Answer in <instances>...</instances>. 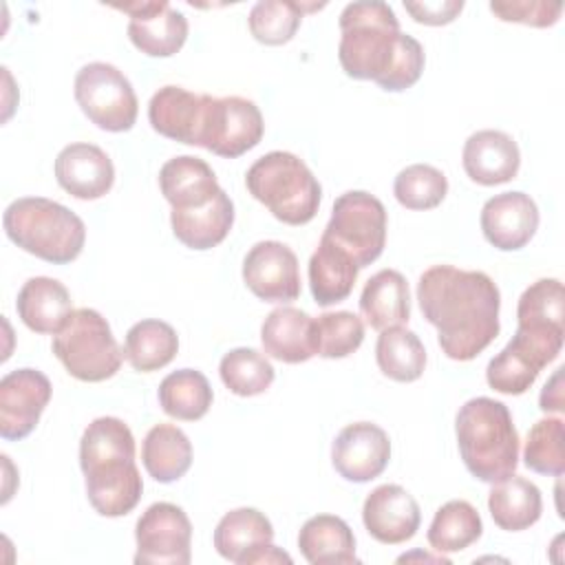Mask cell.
I'll list each match as a JSON object with an SVG mask.
<instances>
[{
	"label": "cell",
	"instance_id": "obj_1",
	"mask_svg": "<svg viewBox=\"0 0 565 565\" xmlns=\"http://www.w3.org/2000/svg\"><path fill=\"white\" fill-rule=\"evenodd\" d=\"M417 302L450 360H475L499 335L501 294L486 271L433 265L419 276Z\"/></svg>",
	"mask_w": 565,
	"mask_h": 565
},
{
	"label": "cell",
	"instance_id": "obj_2",
	"mask_svg": "<svg viewBox=\"0 0 565 565\" xmlns=\"http://www.w3.org/2000/svg\"><path fill=\"white\" fill-rule=\"evenodd\" d=\"M338 60L353 79H371L388 93L411 88L424 71V46L402 33L386 2H351L340 13Z\"/></svg>",
	"mask_w": 565,
	"mask_h": 565
},
{
	"label": "cell",
	"instance_id": "obj_3",
	"mask_svg": "<svg viewBox=\"0 0 565 565\" xmlns=\"http://www.w3.org/2000/svg\"><path fill=\"white\" fill-rule=\"evenodd\" d=\"M86 497L102 516H124L141 499L143 481L135 463L132 430L119 417L93 419L79 439Z\"/></svg>",
	"mask_w": 565,
	"mask_h": 565
},
{
	"label": "cell",
	"instance_id": "obj_4",
	"mask_svg": "<svg viewBox=\"0 0 565 565\" xmlns=\"http://www.w3.org/2000/svg\"><path fill=\"white\" fill-rule=\"evenodd\" d=\"M455 435L463 466L483 481L497 483L519 466V433L510 408L492 397L468 399L455 417Z\"/></svg>",
	"mask_w": 565,
	"mask_h": 565
},
{
	"label": "cell",
	"instance_id": "obj_5",
	"mask_svg": "<svg viewBox=\"0 0 565 565\" xmlns=\"http://www.w3.org/2000/svg\"><path fill=\"white\" fill-rule=\"evenodd\" d=\"M2 227L20 249L53 265L75 260L86 241L84 221L66 205L44 196H22L9 203Z\"/></svg>",
	"mask_w": 565,
	"mask_h": 565
},
{
	"label": "cell",
	"instance_id": "obj_6",
	"mask_svg": "<svg viewBox=\"0 0 565 565\" xmlns=\"http://www.w3.org/2000/svg\"><path fill=\"white\" fill-rule=\"evenodd\" d=\"M245 185L274 218L287 225L309 223L322 199V188L309 166L285 150H271L256 159L245 174Z\"/></svg>",
	"mask_w": 565,
	"mask_h": 565
},
{
	"label": "cell",
	"instance_id": "obj_7",
	"mask_svg": "<svg viewBox=\"0 0 565 565\" xmlns=\"http://www.w3.org/2000/svg\"><path fill=\"white\" fill-rule=\"evenodd\" d=\"M55 358L79 382H104L113 377L124 360L108 320L88 307L73 309L51 344Z\"/></svg>",
	"mask_w": 565,
	"mask_h": 565
},
{
	"label": "cell",
	"instance_id": "obj_8",
	"mask_svg": "<svg viewBox=\"0 0 565 565\" xmlns=\"http://www.w3.org/2000/svg\"><path fill=\"white\" fill-rule=\"evenodd\" d=\"M82 113L102 130L126 132L137 121L139 102L130 79L108 62L82 66L73 84Z\"/></svg>",
	"mask_w": 565,
	"mask_h": 565
},
{
	"label": "cell",
	"instance_id": "obj_9",
	"mask_svg": "<svg viewBox=\"0 0 565 565\" xmlns=\"http://www.w3.org/2000/svg\"><path fill=\"white\" fill-rule=\"evenodd\" d=\"M322 234L347 249L360 269L369 267L386 245L384 203L364 190H349L333 201L331 218Z\"/></svg>",
	"mask_w": 565,
	"mask_h": 565
},
{
	"label": "cell",
	"instance_id": "obj_10",
	"mask_svg": "<svg viewBox=\"0 0 565 565\" xmlns=\"http://www.w3.org/2000/svg\"><path fill=\"white\" fill-rule=\"evenodd\" d=\"M265 121L258 106L238 95L212 97L203 93L196 146L212 154L236 159L256 148L263 139Z\"/></svg>",
	"mask_w": 565,
	"mask_h": 565
},
{
	"label": "cell",
	"instance_id": "obj_11",
	"mask_svg": "<svg viewBox=\"0 0 565 565\" xmlns=\"http://www.w3.org/2000/svg\"><path fill=\"white\" fill-rule=\"evenodd\" d=\"M135 563L188 565L192 558V523L183 508L159 501L148 505L135 525Z\"/></svg>",
	"mask_w": 565,
	"mask_h": 565
},
{
	"label": "cell",
	"instance_id": "obj_12",
	"mask_svg": "<svg viewBox=\"0 0 565 565\" xmlns=\"http://www.w3.org/2000/svg\"><path fill=\"white\" fill-rule=\"evenodd\" d=\"M271 521L256 508H236L221 516L214 530L216 552L236 565L291 563V556L271 545Z\"/></svg>",
	"mask_w": 565,
	"mask_h": 565
},
{
	"label": "cell",
	"instance_id": "obj_13",
	"mask_svg": "<svg viewBox=\"0 0 565 565\" xmlns=\"http://www.w3.org/2000/svg\"><path fill=\"white\" fill-rule=\"evenodd\" d=\"M51 380L38 369H15L0 380V437L24 439L51 402Z\"/></svg>",
	"mask_w": 565,
	"mask_h": 565
},
{
	"label": "cell",
	"instance_id": "obj_14",
	"mask_svg": "<svg viewBox=\"0 0 565 565\" xmlns=\"http://www.w3.org/2000/svg\"><path fill=\"white\" fill-rule=\"evenodd\" d=\"M243 280L265 302H291L300 296L298 256L280 241H260L243 258Z\"/></svg>",
	"mask_w": 565,
	"mask_h": 565
},
{
	"label": "cell",
	"instance_id": "obj_15",
	"mask_svg": "<svg viewBox=\"0 0 565 565\" xmlns=\"http://www.w3.org/2000/svg\"><path fill=\"white\" fill-rule=\"evenodd\" d=\"M391 459V439L384 428L371 422L344 426L331 444V463L335 472L353 483H366L380 477Z\"/></svg>",
	"mask_w": 565,
	"mask_h": 565
},
{
	"label": "cell",
	"instance_id": "obj_16",
	"mask_svg": "<svg viewBox=\"0 0 565 565\" xmlns=\"http://www.w3.org/2000/svg\"><path fill=\"white\" fill-rule=\"evenodd\" d=\"M130 15L128 38L143 55L170 57L181 51L188 40V20L166 0L110 4Z\"/></svg>",
	"mask_w": 565,
	"mask_h": 565
},
{
	"label": "cell",
	"instance_id": "obj_17",
	"mask_svg": "<svg viewBox=\"0 0 565 565\" xmlns=\"http://www.w3.org/2000/svg\"><path fill=\"white\" fill-rule=\"evenodd\" d=\"M362 523L375 541L399 545L415 536L422 523V512L413 494L402 486L382 483L364 499Z\"/></svg>",
	"mask_w": 565,
	"mask_h": 565
},
{
	"label": "cell",
	"instance_id": "obj_18",
	"mask_svg": "<svg viewBox=\"0 0 565 565\" xmlns=\"http://www.w3.org/2000/svg\"><path fill=\"white\" fill-rule=\"evenodd\" d=\"M481 232L501 252H516L530 243L539 227V207L525 192H501L481 207Z\"/></svg>",
	"mask_w": 565,
	"mask_h": 565
},
{
	"label": "cell",
	"instance_id": "obj_19",
	"mask_svg": "<svg viewBox=\"0 0 565 565\" xmlns=\"http://www.w3.org/2000/svg\"><path fill=\"white\" fill-rule=\"evenodd\" d=\"M55 179L71 196L95 201L110 192L115 183V166L95 143H68L55 159Z\"/></svg>",
	"mask_w": 565,
	"mask_h": 565
},
{
	"label": "cell",
	"instance_id": "obj_20",
	"mask_svg": "<svg viewBox=\"0 0 565 565\" xmlns=\"http://www.w3.org/2000/svg\"><path fill=\"white\" fill-rule=\"evenodd\" d=\"M516 331L552 349H563L565 296L558 278H539L521 294L516 305Z\"/></svg>",
	"mask_w": 565,
	"mask_h": 565
},
{
	"label": "cell",
	"instance_id": "obj_21",
	"mask_svg": "<svg viewBox=\"0 0 565 565\" xmlns=\"http://www.w3.org/2000/svg\"><path fill=\"white\" fill-rule=\"evenodd\" d=\"M461 166L466 174L479 185H501L516 177L521 166V152L516 141L501 130L472 132L461 152Z\"/></svg>",
	"mask_w": 565,
	"mask_h": 565
},
{
	"label": "cell",
	"instance_id": "obj_22",
	"mask_svg": "<svg viewBox=\"0 0 565 565\" xmlns=\"http://www.w3.org/2000/svg\"><path fill=\"white\" fill-rule=\"evenodd\" d=\"M550 362H554V358L547 351L516 331L512 340L488 362L486 380L497 393L523 395Z\"/></svg>",
	"mask_w": 565,
	"mask_h": 565
},
{
	"label": "cell",
	"instance_id": "obj_23",
	"mask_svg": "<svg viewBox=\"0 0 565 565\" xmlns=\"http://www.w3.org/2000/svg\"><path fill=\"white\" fill-rule=\"evenodd\" d=\"M263 351L280 362L300 364L318 355L313 318L296 307L269 311L260 327Z\"/></svg>",
	"mask_w": 565,
	"mask_h": 565
},
{
	"label": "cell",
	"instance_id": "obj_24",
	"mask_svg": "<svg viewBox=\"0 0 565 565\" xmlns=\"http://www.w3.org/2000/svg\"><path fill=\"white\" fill-rule=\"evenodd\" d=\"M159 188L172 210L203 207L223 190L214 170L194 154L168 159L159 170Z\"/></svg>",
	"mask_w": 565,
	"mask_h": 565
},
{
	"label": "cell",
	"instance_id": "obj_25",
	"mask_svg": "<svg viewBox=\"0 0 565 565\" xmlns=\"http://www.w3.org/2000/svg\"><path fill=\"white\" fill-rule=\"evenodd\" d=\"M203 110V95L183 86H161L148 104V121L154 132L179 143L196 146L199 121Z\"/></svg>",
	"mask_w": 565,
	"mask_h": 565
},
{
	"label": "cell",
	"instance_id": "obj_26",
	"mask_svg": "<svg viewBox=\"0 0 565 565\" xmlns=\"http://www.w3.org/2000/svg\"><path fill=\"white\" fill-rule=\"evenodd\" d=\"M307 271L313 300L320 307H329L349 298L355 287L360 267L347 249L322 234L316 252L309 258Z\"/></svg>",
	"mask_w": 565,
	"mask_h": 565
},
{
	"label": "cell",
	"instance_id": "obj_27",
	"mask_svg": "<svg viewBox=\"0 0 565 565\" xmlns=\"http://www.w3.org/2000/svg\"><path fill=\"white\" fill-rule=\"evenodd\" d=\"M15 311L31 331L57 333L73 313V300L60 280L35 276L20 287Z\"/></svg>",
	"mask_w": 565,
	"mask_h": 565
},
{
	"label": "cell",
	"instance_id": "obj_28",
	"mask_svg": "<svg viewBox=\"0 0 565 565\" xmlns=\"http://www.w3.org/2000/svg\"><path fill=\"white\" fill-rule=\"evenodd\" d=\"M170 225L185 247L190 249H212L225 241L234 225V203L221 190L207 205L194 210H172Z\"/></svg>",
	"mask_w": 565,
	"mask_h": 565
},
{
	"label": "cell",
	"instance_id": "obj_29",
	"mask_svg": "<svg viewBox=\"0 0 565 565\" xmlns=\"http://www.w3.org/2000/svg\"><path fill=\"white\" fill-rule=\"evenodd\" d=\"M362 318L377 331L404 327L411 318L408 282L397 269H380L373 274L360 296Z\"/></svg>",
	"mask_w": 565,
	"mask_h": 565
},
{
	"label": "cell",
	"instance_id": "obj_30",
	"mask_svg": "<svg viewBox=\"0 0 565 565\" xmlns=\"http://www.w3.org/2000/svg\"><path fill=\"white\" fill-rule=\"evenodd\" d=\"M298 547L311 565L358 563L355 536L349 523L335 514H316L298 532Z\"/></svg>",
	"mask_w": 565,
	"mask_h": 565
},
{
	"label": "cell",
	"instance_id": "obj_31",
	"mask_svg": "<svg viewBox=\"0 0 565 565\" xmlns=\"http://www.w3.org/2000/svg\"><path fill=\"white\" fill-rule=\"evenodd\" d=\"M488 510L492 521L505 532H521L541 519V490L525 477L510 475L497 483L488 494Z\"/></svg>",
	"mask_w": 565,
	"mask_h": 565
},
{
	"label": "cell",
	"instance_id": "obj_32",
	"mask_svg": "<svg viewBox=\"0 0 565 565\" xmlns=\"http://www.w3.org/2000/svg\"><path fill=\"white\" fill-rule=\"evenodd\" d=\"M141 461L154 481L172 483L190 470L192 444L179 426L157 424L143 437Z\"/></svg>",
	"mask_w": 565,
	"mask_h": 565
},
{
	"label": "cell",
	"instance_id": "obj_33",
	"mask_svg": "<svg viewBox=\"0 0 565 565\" xmlns=\"http://www.w3.org/2000/svg\"><path fill=\"white\" fill-rule=\"evenodd\" d=\"M179 351L177 331L163 320L135 322L124 340V358L139 373H152L168 366Z\"/></svg>",
	"mask_w": 565,
	"mask_h": 565
},
{
	"label": "cell",
	"instance_id": "obj_34",
	"mask_svg": "<svg viewBox=\"0 0 565 565\" xmlns=\"http://www.w3.org/2000/svg\"><path fill=\"white\" fill-rule=\"evenodd\" d=\"M157 397L166 415L181 422H196L210 411L214 393L201 371L179 369L161 380Z\"/></svg>",
	"mask_w": 565,
	"mask_h": 565
},
{
	"label": "cell",
	"instance_id": "obj_35",
	"mask_svg": "<svg viewBox=\"0 0 565 565\" xmlns=\"http://www.w3.org/2000/svg\"><path fill=\"white\" fill-rule=\"evenodd\" d=\"M481 532L483 523L477 508L463 499H452L435 512L426 539L437 554H452L470 547Z\"/></svg>",
	"mask_w": 565,
	"mask_h": 565
},
{
	"label": "cell",
	"instance_id": "obj_36",
	"mask_svg": "<svg viewBox=\"0 0 565 565\" xmlns=\"http://www.w3.org/2000/svg\"><path fill=\"white\" fill-rule=\"evenodd\" d=\"M375 362L386 377L395 382H415L426 369V349L417 333L406 327H391L380 331Z\"/></svg>",
	"mask_w": 565,
	"mask_h": 565
},
{
	"label": "cell",
	"instance_id": "obj_37",
	"mask_svg": "<svg viewBox=\"0 0 565 565\" xmlns=\"http://www.w3.org/2000/svg\"><path fill=\"white\" fill-rule=\"evenodd\" d=\"M322 7L324 4H302L291 0H260L252 7L247 24L254 40L267 46H280L296 35L305 11Z\"/></svg>",
	"mask_w": 565,
	"mask_h": 565
},
{
	"label": "cell",
	"instance_id": "obj_38",
	"mask_svg": "<svg viewBox=\"0 0 565 565\" xmlns=\"http://www.w3.org/2000/svg\"><path fill=\"white\" fill-rule=\"evenodd\" d=\"M218 375H221V382L234 395H241V397H254L265 393L276 377L271 362L260 351L247 349V347L227 351L221 358Z\"/></svg>",
	"mask_w": 565,
	"mask_h": 565
},
{
	"label": "cell",
	"instance_id": "obj_39",
	"mask_svg": "<svg viewBox=\"0 0 565 565\" xmlns=\"http://www.w3.org/2000/svg\"><path fill=\"white\" fill-rule=\"evenodd\" d=\"M565 426L561 417H543L530 430L523 446V463L539 475L561 477L565 470Z\"/></svg>",
	"mask_w": 565,
	"mask_h": 565
},
{
	"label": "cell",
	"instance_id": "obj_40",
	"mask_svg": "<svg viewBox=\"0 0 565 565\" xmlns=\"http://www.w3.org/2000/svg\"><path fill=\"white\" fill-rule=\"evenodd\" d=\"M393 194L406 210H433L448 194V179L428 163H413L397 172Z\"/></svg>",
	"mask_w": 565,
	"mask_h": 565
},
{
	"label": "cell",
	"instance_id": "obj_41",
	"mask_svg": "<svg viewBox=\"0 0 565 565\" xmlns=\"http://www.w3.org/2000/svg\"><path fill=\"white\" fill-rule=\"evenodd\" d=\"M316 349L320 358H347L364 340V322L353 311H327L313 318Z\"/></svg>",
	"mask_w": 565,
	"mask_h": 565
},
{
	"label": "cell",
	"instance_id": "obj_42",
	"mask_svg": "<svg viewBox=\"0 0 565 565\" xmlns=\"http://www.w3.org/2000/svg\"><path fill=\"white\" fill-rule=\"evenodd\" d=\"M490 11L503 22H519L545 29L558 22L563 4L545 0H494L490 2Z\"/></svg>",
	"mask_w": 565,
	"mask_h": 565
},
{
	"label": "cell",
	"instance_id": "obj_43",
	"mask_svg": "<svg viewBox=\"0 0 565 565\" xmlns=\"http://www.w3.org/2000/svg\"><path fill=\"white\" fill-rule=\"evenodd\" d=\"M404 9L419 24L441 26L450 24L463 9V0H424V2H404Z\"/></svg>",
	"mask_w": 565,
	"mask_h": 565
},
{
	"label": "cell",
	"instance_id": "obj_44",
	"mask_svg": "<svg viewBox=\"0 0 565 565\" xmlns=\"http://www.w3.org/2000/svg\"><path fill=\"white\" fill-rule=\"evenodd\" d=\"M563 366H558L554 371V375L545 382L543 391H541V397H539V404H541V411L545 413H556V411H563Z\"/></svg>",
	"mask_w": 565,
	"mask_h": 565
}]
</instances>
